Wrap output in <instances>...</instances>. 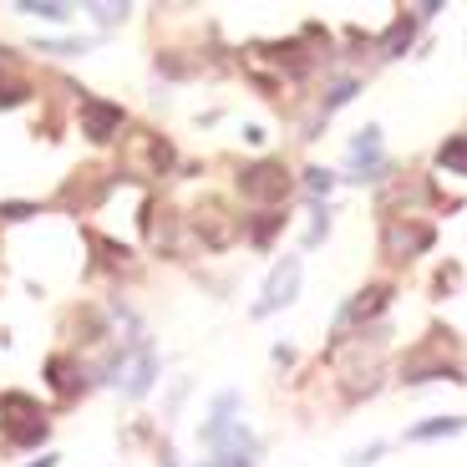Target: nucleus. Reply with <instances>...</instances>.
Listing matches in <instances>:
<instances>
[{
  "mask_svg": "<svg viewBox=\"0 0 467 467\" xmlns=\"http://www.w3.org/2000/svg\"><path fill=\"white\" fill-rule=\"evenodd\" d=\"M305 188H310L316 199H326L330 188H336V173H326V168H310V173H305Z\"/></svg>",
  "mask_w": 467,
  "mask_h": 467,
  "instance_id": "obj_17",
  "label": "nucleus"
},
{
  "mask_svg": "<svg viewBox=\"0 0 467 467\" xmlns=\"http://www.w3.org/2000/svg\"><path fill=\"white\" fill-rule=\"evenodd\" d=\"M31 203H5V209H0V219H31Z\"/></svg>",
  "mask_w": 467,
  "mask_h": 467,
  "instance_id": "obj_22",
  "label": "nucleus"
},
{
  "mask_svg": "<svg viewBox=\"0 0 467 467\" xmlns=\"http://www.w3.org/2000/svg\"><path fill=\"white\" fill-rule=\"evenodd\" d=\"M199 437L213 447V457H219V452H244V457H254V452H259L254 432H249L244 421H234V417H209Z\"/></svg>",
  "mask_w": 467,
  "mask_h": 467,
  "instance_id": "obj_4",
  "label": "nucleus"
},
{
  "mask_svg": "<svg viewBox=\"0 0 467 467\" xmlns=\"http://www.w3.org/2000/svg\"><path fill=\"white\" fill-rule=\"evenodd\" d=\"M209 467H254V462H249L244 452H219V457H213Z\"/></svg>",
  "mask_w": 467,
  "mask_h": 467,
  "instance_id": "obj_21",
  "label": "nucleus"
},
{
  "mask_svg": "<svg viewBox=\"0 0 467 467\" xmlns=\"http://www.w3.org/2000/svg\"><path fill=\"white\" fill-rule=\"evenodd\" d=\"M427 244H432V229H427V223H401V219L386 223V254H391V259L421 254Z\"/></svg>",
  "mask_w": 467,
  "mask_h": 467,
  "instance_id": "obj_7",
  "label": "nucleus"
},
{
  "mask_svg": "<svg viewBox=\"0 0 467 467\" xmlns=\"http://www.w3.org/2000/svg\"><path fill=\"white\" fill-rule=\"evenodd\" d=\"M122 107L117 102H107V97H82V138H92V142H112L117 132H122Z\"/></svg>",
  "mask_w": 467,
  "mask_h": 467,
  "instance_id": "obj_5",
  "label": "nucleus"
},
{
  "mask_svg": "<svg viewBox=\"0 0 467 467\" xmlns=\"http://www.w3.org/2000/svg\"><path fill=\"white\" fill-rule=\"evenodd\" d=\"M280 213H275V209H265V213H259V219H254V229H249V239H254V244H269V239H275V229H280Z\"/></svg>",
  "mask_w": 467,
  "mask_h": 467,
  "instance_id": "obj_16",
  "label": "nucleus"
},
{
  "mask_svg": "<svg viewBox=\"0 0 467 467\" xmlns=\"http://www.w3.org/2000/svg\"><path fill=\"white\" fill-rule=\"evenodd\" d=\"M417 21H421V16H397V21H391V31L381 36V57H386V61L401 57V51L411 47V36H417Z\"/></svg>",
  "mask_w": 467,
  "mask_h": 467,
  "instance_id": "obj_10",
  "label": "nucleus"
},
{
  "mask_svg": "<svg viewBox=\"0 0 467 467\" xmlns=\"http://www.w3.org/2000/svg\"><path fill=\"white\" fill-rule=\"evenodd\" d=\"M26 97H31V87L21 77H0V107H21Z\"/></svg>",
  "mask_w": 467,
  "mask_h": 467,
  "instance_id": "obj_14",
  "label": "nucleus"
},
{
  "mask_svg": "<svg viewBox=\"0 0 467 467\" xmlns=\"http://www.w3.org/2000/svg\"><path fill=\"white\" fill-rule=\"evenodd\" d=\"M437 163H442V168H457V173H467V132H457V138H447L442 148H437Z\"/></svg>",
  "mask_w": 467,
  "mask_h": 467,
  "instance_id": "obj_12",
  "label": "nucleus"
},
{
  "mask_svg": "<svg viewBox=\"0 0 467 467\" xmlns=\"http://www.w3.org/2000/svg\"><path fill=\"white\" fill-rule=\"evenodd\" d=\"M61 462V457L57 452H47V457H36V462H26V467H57Z\"/></svg>",
  "mask_w": 467,
  "mask_h": 467,
  "instance_id": "obj_24",
  "label": "nucleus"
},
{
  "mask_svg": "<svg viewBox=\"0 0 467 467\" xmlns=\"http://www.w3.org/2000/svg\"><path fill=\"white\" fill-rule=\"evenodd\" d=\"M0 421H5L11 442H21V447L47 442V427H51V421L41 417V407H36L31 397H21V391H5V397H0Z\"/></svg>",
  "mask_w": 467,
  "mask_h": 467,
  "instance_id": "obj_1",
  "label": "nucleus"
},
{
  "mask_svg": "<svg viewBox=\"0 0 467 467\" xmlns=\"http://www.w3.org/2000/svg\"><path fill=\"white\" fill-rule=\"evenodd\" d=\"M386 300H391V285H371V290H361L356 300L346 305V310H340V330H346V326H361V320H371V316H381Z\"/></svg>",
  "mask_w": 467,
  "mask_h": 467,
  "instance_id": "obj_8",
  "label": "nucleus"
},
{
  "mask_svg": "<svg viewBox=\"0 0 467 467\" xmlns=\"http://www.w3.org/2000/svg\"><path fill=\"white\" fill-rule=\"evenodd\" d=\"M21 16H41V21H71V5H61V0H21Z\"/></svg>",
  "mask_w": 467,
  "mask_h": 467,
  "instance_id": "obj_13",
  "label": "nucleus"
},
{
  "mask_svg": "<svg viewBox=\"0 0 467 467\" xmlns=\"http://www.w3.org/2000/svg\"><path fill=\"white\" fill-rule=\"evenodd\" d=\"M350 97H356V82H336V87H330V92H326V102H320V117L340 112V107H346Z\"/></svg>",
  "mask_w": 467,
  "mask_h": 467,
  "instance_id": "obj_15",
  "label": "nucleus"
},
{
  "mask_svg": "<svg viewBox=\"0 0 467 467\" xmlns=\"http://www.w3.org/2000/svg\"><path fill=\"white\" fill-rule=\"evenodd\" d=\"M152 381H158V356H152V346L148 340H138V346H132V366H122V397L128 401H142L152 391Z\"/></svg>",
  "mask_w": 467,
  "mask_h": 467,
  "instance_id": "obj_6",
  "label": "nucleus"
},
{
  "mask_svg": "<svg viewBox=\"0 0 467 467\" xmlns=\"http://www.w3.org/2000/svg\"><path fill=\"white\" fill-rule=\"evenodd\" d=\"M350 163L361 168V173H371V178L386 173V163H381V128L356 132V142H350Z\"/></svg>",
  "mask_w": 467,
  "mask_h": 467,
  "instance_id": "obj_9",
  "label": "nucleus"
},
{
  "mask_svg": "<svg viewBox=\"0 0 467 467\" xmlns=\"http://www.w3.org/2000/svg\"><path fill=\"white\" fill-rule=\"evenodd\" d=\"M47 376H51V381L61 386V391H77V381H71V376H77V371H71V361H61V356H57V361L47 366Z\"/></svg>",
  "mask_w": 467,
  "mask_h": 467,
  "instance_id": "obj_18",
  "label": "nucleus"
},
{
  "mask_svg": "<svg viewBox=\"0 0 467 467\" xmlns=\"http://www.w3.org/2000/svg\"><path fill=\"white\" fill-rule=\"evenodd\" d=\"M92 16L102 26H117V21H128V5H92Z\"/></svg>",
  "mask_w": 467,
  "mask_h": 467,
  "instance_id": "obj_20",
  "label": "nucleus"
},
{
  "mask_svg": "<svg viewBox=\"0 0 467 467\" xmlns=\"http://www.w3.org/2000/svg\"><path fill=\"white\" fill-rule=\"evenodd\" d=\"M300 275H305V265L300 259H290L285 254L280 265L269 269V280H265V290H259V305H254V316L265 320V316H275V310H285V305L300 295Z\"/></svg>",
  "mask_w": 467,
  "mask_h": 467,
  "instance_id": "obj_3",
  "label": "nucleus"
},
{
  "mask_svg": "<svg viewBox=\"0 0 467 467\" xmlns=\"http://www.w3.org/2000/svg\"><path fill=\"white\" fill-rule=\"evenodd\" d=\"M376 457H381V447H366V452H356V457H350V467H371Z\"/></svg>",
  "mask_w": 467,
  "mask_h": 467,
  "instance_id": "obj_23",
  "label": "nucleus"
},
{
  "mask_svg": "<svg viewBox=\"0 0 467 467\" xmlns=\"http://www.w3.org/2000/svg\"><path fill=\"white\" fill-rule=\"evenodd\" d=\"M467 421L462 417H432V421H417V427H407V442H437V437H457Z\"/></svg>",
  "mask_w": 467,
  "mask_h": 467,
  "instance_id": "obj_11",
  "label": "nucleus"
},
{
  "mask_svg": "<svg viewBox=\"0 0 467 467\" xmlns=\"http://www.w3.org/2000/svg\"><path fill=\"white\" fill-rule=\"evenodd\" d=\"M239 193H244L249 203H259V209H275V203L290 199V173H285V163L265 158V163L244 168V178H239Z\"/></svg>",
  "mask_w": 467,
  "mask_h": 467,
  "instance_id": "obj_2",
  "label": "nucleus"
},
{
  "mask_svg": "<svg viewBox=\"0 0 467 467\" xmlns=\"http://www.w3.org/2000/svg\"><path fill=\"white\" fill-rule=\"evenodd\" d=\"M87 47L92 41H41V51H51V57H82Z\"/></svg>",
  "mask_w": 467,
  "mask_h": 467,
  "instance_id": "obj_19",
  "label": "nucleus"
}]
</instances>
